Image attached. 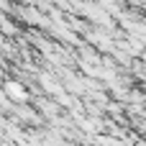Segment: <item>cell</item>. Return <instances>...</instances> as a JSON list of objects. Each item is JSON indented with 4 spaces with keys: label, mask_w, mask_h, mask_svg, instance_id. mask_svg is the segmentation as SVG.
<instances>
[{
    "label": "cell",
    "mask_w": 146,
    "mask_h": 146,
    "mask_svg": "<svg viewBox=\"0 0 146 146\" xmlns=\"http://www.w3.org/2000/svg\"><path fill=\"white\" fill-rule=\"evenodd\" d=\"M8 92H10V95H13V98H23V95H26V92H23V90H21V87H18V85H13V82H10V85H8Z\"/></svg>",
    "instance_id": "obj_1"
}]
</instances>
